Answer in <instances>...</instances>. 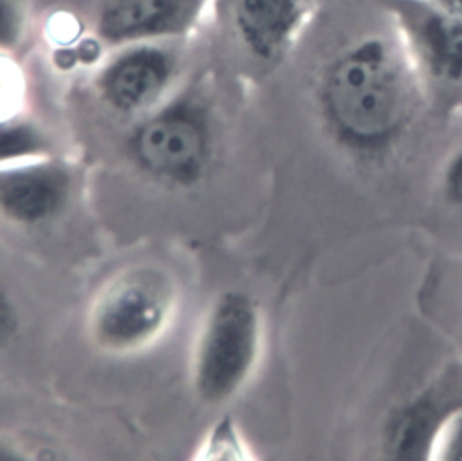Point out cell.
<instances>
[{
    "label": "cell",
    "instance_id": "4fadbf2b",
    "mask_svg": "<svg viewBox=\"0 0 462 461\" xmlns=\"http://www.w3.org/2000/svg\"><path fill=\"white\" fill-rule=\"evenodd\" d=\"M23 94V81L7 54H0V119L14 118Z\"/></svg>",
    "mask_w": 462,
    "mask_h": 461
},
{
    "label": "cell",
    "instance_id": "7a4b0ae2",
    "mask_svg": "<svg viewBox=\"0 0 462 461\" xmlns=\"http://www.w3.org/2000/svg\"><path fill=\"white\" fill-rule=\"evenodd\" d=\"M262 349V315L244 291H224L211 304L195 342L191 380L209 405L233 400L251 380Z\"/></svg>",
    "mask_w": 462,
    "mask_h": 461
},
{
    "label": "cell",
    "instance_id": "9c48e42d",
    "mask_svg": "<svg viewBox=\"0 0 462 461\" xmlns=\"http://www.w3.org/2000/svg\"><path fill=\"white\" fill-rule=\"evenodd\" d=\"M70 195L69 172L51 159H31L0 170V213L18 224L56 217Z\"/></svg>",
    "mask_w": 462,
    "mask_h": 461
},
{
    "label": "cell",
    "instance_id": "8992f818",
    "mask_svg": "<svg viewBox=\"0 0 462 461\" xmlns=\"http://www.w3.org/2000/svg\"><path fill=\"white\" fill-rule=\"evenodd\" d=\"M179 58L168 42L119 47L96 76L101 101L117 114H146L166 99Z\"/></svg>",
    "mask_w": 462,
    "mask_h": 461
},
{
    "label": "cell",
    "instance_id": "30bf717a",
    "mask_svg": "<svg viewBox=\"0 0 462 461\" xmlns=\"http://www.w3.org/2000/svg\"><path fill=\"white\" fill-rule=\"evenodd\" d=\"M424 459L462 461V401L440 409L426 441Z\"/></svg>",
    "mask_w": 462,
    "mask_h": 461
},
{
    "label": "cell",
    "instance_id": "5bb4252c",
    "mask_svg": "<svg viewBox=\"0 0 462 461\" xmlns=\"http://www.w3.org/2000/svg\"><path fill=\"white\" fill-rule=\"evenodd\" d=\"M440 188L449 204L462 208V146L446 161L440 175Z\"/></svg>",
    "mask_w": 462,
    "mask_h": 461
},
{
    "label": "cell",
    "instance_id": "8fae6325",
    "mask_svg": "<svg viewBox=\"0 0 462 461\" xmlns=\"http://www.w3.org/2000/svg\"><path fill=\"white\" fill-rule=\"evenodd\" d=\"M45 148L47 143L36 127L14 118L0 119V163L31 161L42 157Z\"/></svg>",
    "mask_w": 462,
    "mask_h": 461
},
{
    "label": "cell",
    "instance_id": "ba28073f",
    "mask_svg": "<svg viewBox=\"0 0 462 461\" xmlns=\"http://www.w3.org/2000/svg\"><path fill=\"white\" fill-rule=\"evenodd\" d=\"M314 0H229V22L242 49L262 63L282 60L303 31Z\"/></svg>",
    "mask_w": 462,
    "mask_h": 461
},
{
    "label": "cell",
    "instance_id": "6da1fadb",
    "mask_svg": "<svg viewBox=\"0 0 462 461\" xmlns=\"http://www.w3.org/2000/svg\"><path fill=\"white\" fill-rule=\"evenodd\" d=\"M424 89L397 38L366 34L325 63L314 99L325 132L339 148L375 157L410 130Z\"/></svg>",
    "mask_w": 462,
    "mask_h": 461
},
{
    "label": "cell",
    "instance_id": "9a60e30c",
    "mask_svg": "<svg viewBox=\"0 0 462 461\" xmlns=\"http://www.w3.org/2000/svg\"><path fill=\"white\" fill-rule=\"evenodd\" d=\"M16 331H18L16 306H14L11 295L0 284V349L7 347L11 343Z\"/></svg>",
    "mask_w": 462,
    "mask_h": 461
},
{
    "label": "cell",
    "instance_id": "7c38bea8",
    "mask_svg": "<svg viewBox=\"0 0 462 461\" xmlns=\"http://www.w3.org/2000/svg\"><path fill=\"white\" fill-rule=\"evenodd\" d=\"M31 11L27 0H0V54L18 51L29 33Z\"/></svg>",
    "mask_w": 462,
    "mask_h": 461
},
{
    "label": "cell",
    "instance_id": "2e32d148",
    "mask_svg": "<svg viewBox=\"0 0 462 461\" xmlns=\"http://www.w3.org/2000/svg\"><path fill=\"white\" fill-rule=\"evenodd\" d=\"M437 4H440L442 7L449 9V11H455L458 14H462V0H435Z\"/></svg>",
    "mask_w": 462,
    "mask_h": 461
},
{
    "label": "cell",
    "instance_id": "52a82bcc",
    "mask_svg": "<svg viewBox=\"0 0 462 461\" xmlns=\"http://www.w3.org/2000/svg\"><path fill=\"white\" fill-rule=\"evenodd\" d=\"M209 0H99L92 33L103 45L171 42L193 33Z\"/></svg>",
    "mask_w": 462,
    "mask_h": 461
},
{
    "label": "cell",
    "instance_id": "5b68a950",
    "mask_svg": "<svg viewBox=\"0 0 462 461\" xmlns=\"http://www.w3.org/2000/svg\"><path fill=\"white\" fill-rule=\"evenodd\" d=\"M170 315L166 284L150 273L125 275L108 286L90 315L94 342L110 353H132L153 342Z\"/></svg>",
    "mask_w": 462,
    "mask_h": 461
},
{
    "label": "cell",
    "instance_id": "277c9868",
    "mask_svg": "<svg viewBox=\"0 0 462 461\" xmlns=\"http://www.w3.org/2000/svg\"><path fill=\"white\" fill-rule=\"evenodd\" d=\"M424 87L462 90V14L435 0H381Z\"/></svg>",
    "mask_w": 462,
    "mask_h": 461
},
{
    "label": "cell",
    "instance_id": "3957f363",
    "mask_svg": "<svg viewBox=\"0 0 462 461\" xmlns=\"http://www.w3.org/2000/svg\"><path fill=\"white\" fill-rule=\"evenodd\" d=\"M215 132L200 99L180 94L143 114L132 128L126 150L135 166L152 179L189 188L208 172Z\"/></svg>",
    "mask_w": 462,
    "mask_h": 461
}]
</instances>
